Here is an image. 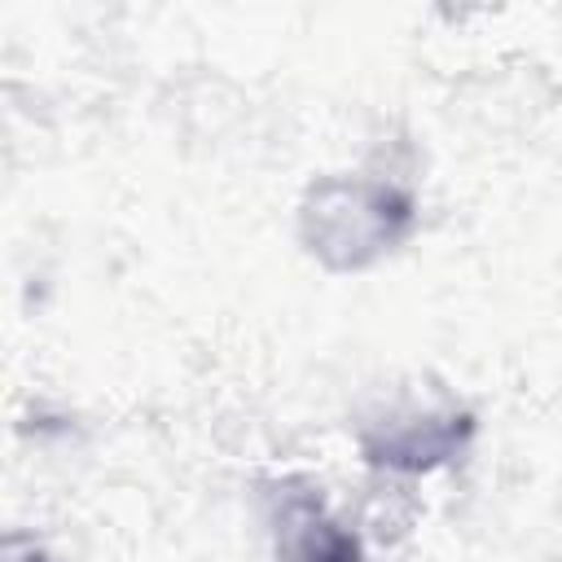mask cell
Masks as SVG:
<instances>
[{"instance_id": "obj_1", "label": "cell", "mask_w": 562, "mask_h": 562, "mask_svg": "<svg viewBox=\"0 0 562 562\" xmlns=\"http://www.w3.org/2000/svg\"><path fill=\"white\" fill-rule=\"evenodd\" d=\"M277 562H360L356 540L321 514L312 501H290L281 514Z\"/></svg>"}]
</instances>
